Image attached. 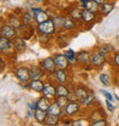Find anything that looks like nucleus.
Returning a JSON list of instances; mask_svg holds the SVG:
<instances>
[{"mask_svg":"<svg viewBox=\"0 0 119 126\" xmlns=\"http://www.w3.org/2000/svg\"><path fill=\"white\" fill-rule=\"evenodd\" d=\"M36 30L38 33H44V34H49V36H53L55 34L57 31L55 24H54V21L52 18L45 21L43 23H38L36 27Z\"/></svg>","mask_w":119,"mask_h":126,"instance_id":"f257e3e1","label":"nucleus"},{"mask_svg":"<svg viewBox=\"0 0 119 126\" xmlns=\"http://www.w3.org/2000/svg\"><path fill=\"white\" fill-rule=\"evenodd\" d=\"M105 61H106V54L103 53L100 48L97 50H94V52L92 53L90 64H92L93 69H96V70L101 69V68L104 65Z\"/></svg>","mask_w":119,"mask_h":126,"instance_id":"f03ea898","label":"nucleus"},{"mask_svg":"<svg viewBox=\"0 0 119 126\" xmlns=\"http://www.w3.org/2000/svg\"><path fill=\"white\" fill-rule=\"evenodd\" d=\"M40 66H41V69L45 71V73L47 75H54V72L56 71L57 66H56V63H55V60H54V57L49 56V57H45L44 60L40 61Z\"/></svg>","mask_w":119,"mask_h":126,"instance_id":"7ed1b4c3","label":"nucleus"},{"mask_svg":"<svg viewBox=\"0 0 119 126\" xmlns=\"http://www.w3.org/2000/svg\"><path fill=\"white\" fill-rule=\"evenodd\" d=\"M80 108H81V104H80L79 101H69V103L63 109L64 110V116L72 118V117L79 113Z\"/></svg>","mask_w":119,"mask_h":126,"instance_id":"20e7f679","label":"nucleus"},{"mask_svg":"<svg viewBox=\"0 0 119 126\" xmlns=\"http://www.w3.org/2000/svg\"><path fill=\"white\" fill-rule=\"evenodd\" d=\"M16 79L20 81L21 84H28L31 80V77H30V69L27 66H18L15 72H14Z\"/></svg>","mask_w":119,"mask_h":126,"instance_id":"39448f33","label":"nucleus"},{"mask_svg":"<svg viewBox=\"0 0 119 126\" xmlns=\"http://www.w3.org/2000/svg\"><path fill=\"white\" fill-rule=\"evenodd\" d=\"M90 59H92V54L88 50H80L79 53L76 55V62L81 65L83 68H87V66H92L90 64Z\"/></svg>","mask_w":119,"mask_h":126,"instance_id":"423d86ee","label":"nucleus"},{"mask_svg":"<svg viewBox=\"0 0 119 126\" xmlns=\"http://www.w3.org/2000/svg\"><path fill=\"white\" fill-rule=\"evenodd\" d=\"M18 34V31H17V28L12 27L9 24H2L1 25V29H0V36L5 37L7 39L13 40L15 37H17Z\"/></svg>","mask_w":119,"mask_h":126,"instance_id":"0eeeda50","label":"nucleus"},{"mask_svg":"<svg viewBox=\"0 0 119 126\" xmlns=\"http://www.w3.org/2000/svg\"><path fill=\"white\" fill-rule=\"evenodd\" d=\"M0 52H1V54H5V55H9L10 53H13V40L0 36Z\"/></svg>","mask_w":119,"mask_h":126,"instance_id":"6e6552de","label":"nucleus"},{"mask_svg":"<svg viewBox=\"0 0 119 126\" xmlns=\"http://www.w3.org/2000/svg\"><path fill=\"white\" fill-rule=\"evenodd\" d=\"M41 95L49 99L50 101H54L56 97V86H54L52 83H45V86L41 91Z\"/></svg>","mask_w":119,"mask_h":126,"instance_id":"1a4fd4ad","label":"nucleus"},{"mask_svg":"<svg viewBox=\"0 0 119 126\" xmlns=\"http://www.w3.org/2000/svg\"><path fill=\"white\" fill-rule=\"evenodd\" d=\"M97 16V13L90 9H83V15H81V23L84 25H90L95 22V18Z\"/></svg>","mask_w":119,"mask_h":126,"instance_id":"9d476101","label":"nucleus"},{"mask_svg":"<svg viewBox=\"0 0 119 126\" xmlns=\"http://www.w3.org/2000/svg\"><path fill=\"white\" fill-rule=\"evenodd\" d=\"M54 60H55V63H56L57 69H64L68 70L70 66V61L68 60V57L65 56V54H61L57 53L54 55Z\"/></svg>","mask_w":119,"mask_h":126,"instance_id":"9b49d317","label":"nucleus"},{"mask_svg":"<svg viewBox=\"0 0 119 126\" xmlns=\"http://www.w3.org/2000/svg\"><path fill=\"white\" fill-rule=\"evenodd\" d=\"M13 47L15 53H23L25 48H27V43H25L23 37H15L13 39Z\"/></svg>","mask_w":119,"mask_h":126,"instance_id":"f8f14e48","label":"nucleus"},{"mask_svg":"<svg viewBox=\"0 0 119 126\" xmlns=\"http://www.w3.org/2000/svg\"><path fill=\"white\" fill-rule=\"evenodd\" d=\"M47 112H48V115L56 116V117H59V118H61V119H62V117L64 116V110H63V108H61L55 101H53V102L50 103Z\"/></svg>","mask_w":119,"mask_h":126,"instance_id":"ddd939ff","label":"nucleus"},{"mask_svg":"<svg viewBox=\"0 0 119 126\" xmlns=\"http://www.w3.org/2000/svg\"><path fill=\"white\" fill-rule=\"evenodd\" d=\"M54 80L55 83H61V84H66L69 80V75L66 72V70L64 69H56V71L54 72Z\"/></svg>","mask_w":119,"mask_h":126,"instance_id":"4468645a","label":"nucleus"},{"mask_svg":"<svg viewBox=\"0 0 119 126\" xmlns=\"http://www.w3.org/2000/svg\"><path fill=\"white\" fill-rule=\"evenodd\" d=\"M21 22L24 25H29V27H32L33 23L36 22V18H34V14L31 12V10H27L22 14L21 16Z\"/></svg>","mask_w":119,"mask_h":126,"instance_id":"2eb2a0df","label":"nucleus"},{"mask_svg":"<svg viewBox=\"0 0 119 126\" xmlns=\"http://www.w3.org/2000/svg\"><path fill=\"white\" fill-rule=\"evenodd\" d=\"M73 94L76 95L77 100L78 101H81L83 99H85L87 95L89 94V91L86 86H83V85H79V86H76L74 90H73Z\"/></svg>","mask_w":119,"mask_h":126,"instance_id":"dca6fc26","label":"nucleus"},{"mask_svg":"<svg viewBox=\"0 0 119 126\" xmlns=\"http://www.w3.org/2000/svg\"><path fill=\"white\" fill-rule=\"evenodd\" d=\"M45 76V71L40 65H32L30 68V77L31 79H41Z\"/></svg>","mask_w":119,"mask_h":126,"instance_id":"f3484780","label":"nucleus"},{"mask_svg":"<svg viewBox=\"0 0 119 126\" xmlns=\"http://www.w3.org/2000/svg\"><path fill=\"white\" fill-rule=\"evenodd\" d=\"M28 85H29V88L31 91L41 93V91H43L44 86H45V83H44L41 79H31L29 83H28Z\"/></svg>","mask_w":119,"mask_h":126,"instance_id":"a211bd4d","label":"nucleus"},{"mask_svg":"<svg viewBox=\"0 0 119 126\" xmlns=\"http://www.w3.org/2000/svg\"><path fill=\"white\" fill-rule=\"evenodd\" d=\"M113 8H115V2H112V1H105L104 3H102L100 6L99 12L102 16H106V15H109L112 12Z\"/></svg>","mask_w":119,"mask_h":126,"instance_id":"6ab92c4d","label":"nucleus"},{"mask_svg":"<svg viewBox=\"0 0 119 126\" xmlns=\"http://www.w3.org/2000/svg\"><path fill=\"white\" fill-rule=\"evenodd\" d=\"M56 96H70L71 91L68 86H65V84L56 83Z\"/></svg>","mask_w":119,"mask_h":126,"instance_id":"aec40b11","label":"nucleus"},{"mask_svg":"<svg viewBox=\"0 0 119 126\" xmlns=\"http://www.w3.org/2000/svg\"><path fill=\"white\" fill-rule=\"evenodd\" d=\"M81 15H83V8L81 7H72L69 9V16L73 18L76 22L81 21Z\"/></svg>","mask_w":119,"mask_h":126,"instance_id":"412c9836","label":"nucleus"},{"mask_svg":"<svg viewBox=\"0 0 119 126\" xmlns=\"http://www.w3.org/2000/svg\"><path fill=\"white\" fill-rule=\"evenodd\" d=\"M47 117H48V112L46 110H41V109H37L34 111V119L38 124H45Z\"/></svg>","mask_w":119,"mask_h":126,"instance_id":"4be33fe9","label":"nucleus"},{"mask_svg":"<svg viewBox=\"0 0 119 126\" xmlns=\"http://www.w3.org/2000/svg\"><path fill=\"white\" fill-rule=\"evenodd\" d=\"M77 27V22L70 16H64L63 17V29L66 31L73 30Z\"/></svg>","mask_w":119,"mask_h":126,"instance_id":"5701e85b","label":"nucleus"},{"mask_svg":"<svg viewBox=\"0 0 119 126\" xmlns=\"http://www.w3.org/2000/svg\"><path fill=\"white\" fill-rule=\"evenodd\" d=\"M96 101L95 99V95H94V93H92V92H89V94L85 97V99H83L81 101H79L80 104H81V107H85V108H88V107H90L92 104H94Z\"/></svg>","mask_w":119,"mask_h":126,"instance_id":"b1692460","label":"nucleus"},{"mask_svg":"<svg viewBox=\"0 0 119 126\" xmlns=\"http://www.w3.org/2000/svg\"><path fill=\"white\" fill-rule=\"evenodd\" d=\"M37 103H38V109L46 110V111H47V110H48V108H49V106H50V100L41 95L39 99H38Z\"/></svg>","mask_w":119,"mask_h":126,"instance_id":"393cba45","label":"nucleus"},{"mask_svg":"<svg viewBox=\"0 0 119 126\" xmlns=\"http://www.w3.org/2000/svg\"><path fill=\"white\" fill-rule=\"evenodd\" d=\"M34 18H36V23H43V22H45V21L49 20V15L46 13V12H44V10H41L40 13L36 14L34 15Z\"/></svg>","mask_w":119,"mask_h":126,"instance_id":"a878e982","label":"nucleus"},{"mask_svg":"<svg viewBox=\"0 0 119 126\" xmlns=\"http://www.w3.org/2000/svg\"><path fill=\"white\" fill-rule=\"evenodd\" d=\"M7 23L9 24V25H12V27L18 28L21 24H22V22H21V18H18L17 16H15V15H10V16L7 18Z\"/></svg>","mask_w":119,"mask_h":126,"instance_id":"bb28decb","label":"nucleus"},{"mask_svg":"<svg viewBox=\"0 0 119 126\" xmlns=\"http://www.w3.org/2000/svg\"><path fill=\"white\" fill-rule=\"evenodd\" d=\"M60 122H61V118H59V117H56V116L48 115L46 122H45V125H47V126H55V125H57Z\"/></svg>","mask_w":119,"mask_h":126,"instance_id":"cd10ccee","label":"nucleus"},{"mask_svg":"<svg viewBox=\"0 0 119 126\" xmlns=\"http://www.w3.org/2000/svg\"><path fill=\"white\" fill-rule=\"evenodd\" d=\"M54 101H55V102H56L57 104L61 107V108H63V109H64V107L69 103L70 99H69V96H56Z\"/></svg>","mask_w":119,"mask_h":126,"instance_id":"c85d7f7f","label":"nucleus"},{"mask_svg":"<svg viewBox=\"0 0 119 126\" xmlns=\"http://www.w3.org/2000/svg\"><path fill=\"white\" fill-rule=\"evenodd\" d=\"M52 40V36L49 34H44V33H39V43L43 45V46H46L47 44L50 43Z\"/></svg>","mask_w":119,"mask_h":126,"instance_id":"c756f323","label":"nucleus"},{"mask_svg":"<svg viewBox=\"0 0 119 126\" xmlns=\"http://www.w3.org/2000/svg\"><path fill=\"white\" fill-rule=\"evenodd\" d=\"M99 78H100V81L102 83V85H104V86H110L111 80H110V76L108 73H101Z\"/></svg>","mask_w":119,"mask_h":126,"instance_id":"7c9ffc66","label":"nucleus"},{"mask_svg":"<svg viewBox=\"0 0 119 126\" xmlns=\"http://www.w3.org/2000/svg\"><path fill=\"white\" fill-rule=\"evenodd\" d=\"M65 56L68 57V60L70 61V63H73V62H76V55L77 54L74 53V50L71 49V48H69V49L66 50L65 53Z\"/></svg>","mask_w":119,"mask_h":126,"instance_id":"2f4dec72","label":"nucleus"},{"mask_svg":"<svg viewBox=\"0 0 119 126\" xmlns=\"http://www.w3.org/2000/svg\"><path fill=\"white\" fill-rule=\"evenodd\" d=\"M90 126H106L108 123H106V119L105 118H100V119H96V120H93L89 123Z\"/></svg>","mask_w":119,"mask_h":126,"instance_id":"473e14b6","label":"nucleus"},{"mask_svg":"<svg viewBox=\"0 0 119 126\" xmlns=\"http://www.w3.org/2000/svg\"><path fill=\"white\" fill-rule=\"evenodd\" d=\"M52 20L54 21V24H55L56 29H60V28H62V29H63V17L55 16V17H53Z\"/></svg>","mask_w":119,"mask_h":126,"instance_id":"72a5a7b5","label":"nucleus"},{"mask_svg":"<svg viewBox=\"0 0 119 126\" xmlns=\"http://www.w3.org/2000/svg\"><path fill=\"white\" fill-rule=\"evenodd\" d=\"M100 49L102 50L103 53H105L106 55L110 53H112L113 50H115V48H113L112 46H110V45H102V46L100 47Z\"/></svg>","mask_w":119,"mask_h":126,"instance_id":"f704fd0d","label":"nucleus"},{"mask_svg":"<svg viewBox=\"0 0 119 126\" xmlns=\"http://www.w3.org/2000/svg\"><path fill=\"white\" fill-rule=\"evenodd\" d=\"M100 92H101V93L103 94V96L105 97V100H110V101H113L115 96H113L112 94L110 93V92H108V91H105V90H101Z\"/></svg>","mask_w":119,"mask_h":126,"instance_id":"c9c22d12","label":"nucleus"},{"mask_svg":"<svg viewBox=\"0 0 119 126\" xmlns=\"http://www.w3.org/2000/svg\"><path fill=\"white\" fill-rule=\"evenodd\" d=\"M112 62H113V65L116 66L117 69H119V52H117V53L113 54Z\"/></svg>","mask_w":119,"mask_h":126,"instance_id":"e433bc0d","label":"nucleus"},{"mask_svg":"<svg viewBox=\"0 0 119 126\" xmlns=\"http://www.w3.org/2000/svg\"><path fill=\"white\" fill-rule=\"evenodd\" d=\"M28 108L31 110H33V111H36L37 109H38V103H37V101H32V102H29L28 103Z\"/></svg>","mask_w":119,"mask_h":126,"instance_id":"4c0bfd02","label":"nucleus"},{"mask_svg":"<svg viewBox=\"0 0 119 126\" xmlns=\"http://www.w3.org/2000/svg\"><path fill=\"white\" fill-rule=\"evenodd\" d=\"M105 106H106V109L109 110L110 112H112L113 110H115V107H113V104L111 103L110 100H105Z\"/></svg>","mask_w":119,"mask_h":126,"instance_id":"58836bf2","label":"nucleus"},{"mask_svg":"<svg viewBox=\"0 0 119 126\" xmlns=\"http://www.w3.org/2000/svg\"><path fill=\"white\" fill-rule=\"evenodd\" d=\"M30 10H31V12H32V13L36 15V14L40 13V12H41L43 9H40V8H37V7H31V9H30Z\"/></svg>","mask_w":119,"mask_h":126,"instance_id":"ea45409f","label":"nucleus"},{"mask_svg":"<svg viewBox=\"0 0 119 126\" xmlns=\"http://www.w3.org/2000/svg\"><path fill=\"white\" fill-rule=\"evenodd\" d=\"M83 122V119H79V120H74L72 123V125L73 126H77V125H87L86 123H81Z\"/></svg>","mask_w":119,"mask_h":126,"instance_id":"a19ab883","label":"nucleus"},{"mask_svg":"<svg viewBox=\"0 0 119 126\" xmlns=\"http://www.w3.org/2000/svg\"><path fill=\"white\" fill-rule=\"evenodd\" d=\"M92 1H94V2H95V3H97L99 6H101L102 3H104V2H105L106 0H92Z\"/></svg>","mask_w":119,"mask_h":126,"instance_id":"79ce46f5","label":"nucleus"},{"mask_svg":"<svg viewBox=\"0 0 119 126\" xmlns=\"http://www.w3.org/2000/svg\"><path fill=\"white\" fill-rule=\"evenodd\" d=\"M33 1H36V2H39V3H41V2H45L46 0H33Z\"/></svg>","mask_w":119,"mask_h":126,"instance_id":"37998d69","label":"nucleus"}]
</instances>
